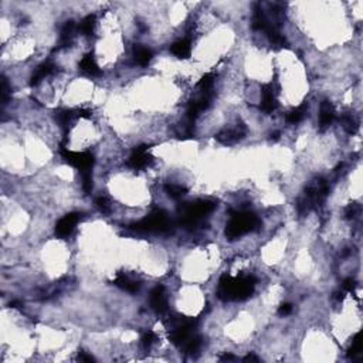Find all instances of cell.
<instances>
[{"label": "cell", "mask_w": 363, "mask_h": 363, "mask_svg": "<svg viewBox=\"0 0 363 363\" xmlns=\"http://www.w3.org/2000/svg\"><path fill=\"white\" fill-rule=\"evenodd\" d=\"M78 359L82 362H94V358L91 355H87L85 352H79Z\"/></svg>", "instance_id": "34"}, {"label": "cell", "mask_w": 363, "mask_h": 363, "mask_svg": "<svg viewBox=\"0 0 363 363\" xmlns=\"http://www.w3.org/2000/svg\"><path fill=\"white\" fill-rule=\"evenodd\" d=\"M74 30H75V23L73 20L67 21L63 29H61V34H60V43L59 47L56 50L63 49V47H69L73 41V36H74Z\"/></svg>", "instance_id": "19"}, {"label": "cell", "mask_w": 363, "mask_h": 363, "mask_svg": "<svg viewBox=\"0 0 363 363\" xmlns=\"http://www.w3.org/2000/svg\"><path fill=\"white\" fill-rule=\"evenodd\" d=\"M60 155L61 157L71 165L74 166L81 175L82 179V189L85 193H91L92 190V179H91V169L95 163V159L94 156L89 153V152H74V150H70L69 147L66 146V139L61 142L60 145Z\"/></svg>", "instance_id": "2"}, {"label": "cell", "mask_w": 363, "mask_h": 363, "mask_svg": "<svg viewBox=\"0 0 363 363\" xmlns=\"http://www.w3.org/2000/svg\"><path fill=\"white\" fill-rule=\"evenodd\" d=\"M306 109H308V104L306 102L298 105L296 108H292L287 114V122L288 124H292V125L299 124L305 118V115H306Z\"/></svg>", "instance_id": "21"}, {"label": "cell", "mask_w": 363, "mask_h": 363, "mask_svg": "<svg viewBox=\"0 0 363 363\" xmlns=\"http://www.w3.org/2000/svg\"><path fill=\"white\" fill-rule=\"evenodd\" d=\"M216 205L210 200H196L192 203H183L179 207V224L192 230L202 221V218L213 212Z\"/></svg>", "instance_id": "4"}, {"label": "cell", "mask_w": 363, "mask_h": 363, "mask_svg": "<svg viewBox=\"0 0 363 363\" xmlns=\"http://www.w3.org/2000/svg\"><path fill=\"white\" fill-rule=\"evenodd\" d=\"M334 298L335 299H338V301H342L345 298V292L344 291H336L334 294Z\"/></svg>", "instance_id": "37"}, {"label": "cell", "mask_w": 363, "mask_h": 363, "mask_svg": "<svg viewBox=\"0 0 363 363\" xmlns=\"http://www.w3.org/2000/svg\"><path fill=\"white\" fill-rule=\"evenodd\" d=\"M342 124H344L345 129H346L349 134H355L356 129H358V125H356L355 119L352 118L351 115H345V117H342Z\"/></svg>", "instance_id": "29"}, {"label": "cell", "mask_w": 363, "mask_h": 363, "mask_svg": "<svg viewBox=\"0 0 363 363\" xmlns=\"http://www.w3.org/2000/svg\"><path fill=\"white\" fill-rule=\"evenodd\" d=\"M356 290V281L354 278H346L344 281V291L346 292H354Z\"/></svg>", "instance_id": "31"}, {"label": "cell", "mask_w": 363, "mask_h": 363, "mask_svg": "<svg viewBox=\"0 0 363 363\" xmlns=\"http://www.w3.org/2000/svg\"><path fill=\"white\" fill-rule=\"evenodd\" d=\"M10 306H11V308H19V306H21V302H20V301H11V302H10Z\"/></svg>", "instance_id": "38"}, {"label": "cell", "mask_w": 363, "mask_h": 363, "mask_svg": "<svg viewBox=\"0 0 363 363\" xmlns=\"http://www.w3.org/2000/svg\"><path fill=\"white\" fill-rule=\"evenodd\" d=\"M243 137H244V129L234 128V129H224V131L218 132L216 135V139L223 145H233Z\"/></svg>", "instance_id": "14"}, {"label": "cell", "mask_w": 363, "mask_h": 363, "mask_svg": "<svg viewBox=\"0 0 363 363\" xmlns=\"http://www.w3.org/2000/svg\"><path fill=\"white\" fill-rule=\"evenodd\" d=\"M81 216H82L81 213L74 212V213H69L63 218H60L59 223L56 224V236L60 237V238H67V237L71 236Z\"/></svg>", "instance_id": "10"}, {"label": "cell", "mask_w": 363, "mask_h": 363, "mask_svg": "<svg viewBox=\"0 0 363 363\" xmlns=\"http://www.w3.org/2000/svg\"><path fill=\"white\" fill-rule=\"evenodd\" d=\"M152 57H153L152 51L147 50L146 47H142V46H139V44L134 47V59H135V61H137L139 66L146 67L147 64L150 63Z\"/></svg>", "instance_id": "20"}, {"label": "cell", "mask_w": 363, "mask_h": 363, "mask_svg": "<svg viewBox=\"0 0 363 363\" xmlns=\"http://www.w3.org/2000/svg\"><path fill=\"white\" fill-rule=\"evenodd\" d=\"M56 71V66L50 61H46L43 64H40L37 70L34 71L33 77H31V81H30V85H36L39 84L41 79H44L46 77H49L50 74H53Z\"/></svg>", "instance_id": "17"}, {"label": "cell", "mask_w": 363, "mask_h": 363, "mask_svg": "<svg viewBox=\"0 0 363 363\" xmlns=\"http://www.w3.org/2000/svg\"><path fill=\"white\" fill-rule=\"evenodd\" d=\"M358 212H359V206L358 205H349V206L346 207V210H345V215H346V218H355L356 215H358Z\"/></svg>", "instance_id": "30"}, {"label": "cell", "mask_w": 363, "mask_h": 363, "mask_svg": "<svg viewBox=\"0 0 363 363\" xmlns=\"http://www.w3.org/2000/svg\"><path fill=\"white\" fill-rule=\"evenodd\" d=\"M149 302H150V308H152L156 314L160 315L166 314L169 306H167L166 291H165V287H163V285H157V287H155V288L150 291Z\"/></svg>", "instance_id": "11"}, {"label": "cell", "mask_w": 363, "mask_h": 363, "mask_svg": "<svg viewBox=\"0 0 363 363\" xmlns=\"http://www.w3.org/2000/svg\"><path fill=\"white\" fill-rule=\"evenodd\" d=\"M361 349H362V335L356 334L355 335L354 341H352L351 348L348 349V356L349 358H355L356 355L361 354Z\"/></svg>", "instance_id": "26"}, {"label": "cell", "mask_w": 363, "mask_h": 363, "mask_svg": "<svg viewBox=\"0 0 363 363\" xmlns=\"http://www.w3.org/2000/svg\"><path fill=\"white\" fill-rule=\"evenodd\" d=\"M170 51L179 59H189L192 54V43L189 39L177 40L176 43L172 44Z\"/></svg>", "instance_id": "18"}, {"label": "cell", "mask_w": 363, "mask_h": 363, "mask_svg": "<svg viewBox=\"0 0 363 363\" xmlns=\"http://www.w3.org/2000/svg\"><path fill=\"white\" fill-rule=\"evenodd\" d=\"M78 69L88 77H98L101 75V69L98 67L97 61L94 59L92 53H87L78 64Z\"/></svg>", "instance_id": "13"}, {"label": "cell", "mask_w": 363, "mask_h": 363, "mask_svg": "<svg viewBox=\"0 0 363 363\" xmlns=\"http://www.w3.org/2000/svg\"><path fill=\"white\" fill-rule=\"evenodd\" d=\"M165 192L167 193V196L172 199H180L186 195L187 189L185 186L176 185V183H167L165 185Z\"/></svg>", "instance_id": "25"}, {"label": "cell", "mask_w": 363, "mask_h": 363, "mask_svg": "<svg viewBox=\"0 0 363 363\" xmlns=\"http://www.w3.org/2000/svg\"><path fill=\"white\" fill-rule=\"evenodd\" d=\"M328 195V185L322 179H318L314 185L308 187L305 190L304 197H301L298 200V212L301 215H304L306 212H309L311 209L319 206L325 200V197Z\"/></svg>", "instance_id": "6"}, {"label": "cell", "mask_w": 363, "mask_h": 363, "mask_svg": "<svg viewBox=\"0 0 363 363\" xmlns=\"http://www.w3.org/2000/svg\"><path fill=\"white\" fill-rule=\"evenodd\" d=\"M215 79H216V73H215V71L205 74L202 78L199 79V82H197V88H199V91H200V92H212V91H213Z\"/></svg>", "instance_id": "23"}, {"label": "cell", "mask_w": 363, "mask_h": 363, "mask_svg": "<svg viewBox=\"0 0 363 363\" xmlns=\"http://www.w3.org/2000/svg\"><path fill=\"white\" fill-rule=\"evenodd\" d=\"M95 24H97V17L95 14H88L85 16L84 19L79 21L78 30L81 31V34L84 36H92L94 34V30H95Z\"/></svg>", "instance_id": "22"}, {"label": "cell", "mask_w": 363, "mask_h": 363, "mask_svg": "<svg viewBox=\"0 0 363 363\" xmlns=\"http://www.w3.org/2000/svg\"><path fill=\"white\" fill-rule=\"evenodd\" d=\"M291 312H292V305L288 304V302H285V304H283L278 308V315L280 316H287V315H290Z\"/></svg>", "instance_id": "32"}, {"label": "cell", "mask_w": 363, "mask_h": 363, "mask_svg": "<svg viewBox=\"0 0 363 363\" xmlns=\"http://www.w3.org/2000/svg\"><path fill=\"white\" fill-rule=\"evenodd\" d=\"M220 361H221V362H228V361H236V356H234V355H231V354H226V355H223V356L220 358Z\"/></svg>", "instance_id": "35"}, {"label": "cell", "mask_w": 363, "mask_h": 363, "mask_svg": "<svg viewBox=\"0 0 363 363\" xmlns=\"http://www.w3.org/2000/svg\"><path fill=\"white\" fill-rule=\"evenodd\" d=\"M335 115H336V112H335V107L332 105V102L328 99L322 101L321 109H319V128H321V131L326 129L334 122Z\"/></svg>", "instance_id": "12"}, {"label": "cell", "mask_w": 363, "mask_h": 363, "mask_svg": "<svg viewBox=\"0 0 363 363\" xmlns=\"http://www.w3.org/2000/svg\"><path fill=\"white\" fill-rule=\"evenodd\" d=\"M165 325L169 331L170 342L180 348L189 338H192L195 335L197 319L186 318L182 315H169L165 319Z\"/></svg>", "instance_id": "3"}, {"label": "cell", "mask_w": 363, "mask_h": 363, "mask_svg": "<svg viewBox=\"0 0 363 363\" xmlns=\"http://www.w3.org/2000/svg\"><path fill=\"white\" fill-rule=\"evenodd\" d=\"M147 150H149V145H139V146L134 147L131 156L128 157L127 166L134 170H141V169H145L149 165H152L153 156Z\"/></svg>", "instance_id": "9"}, {"label": "cell", "mask_w": 363, "mask_h": 363, "mask_svg": "<svg viewBox=\"0 0 363 363\" xmlns=\"http://www.w3.org/2000/svg\"><path fill=\"white\" fill-rule=\"evenodd\" d=\"M74 118H75V111H73V109H57L56 111V119L59 122L60 128L63 129L66 138L69 135L70 125Z\"/></svg>", "instance_id": "16"}, {"label": "cell", "mask_w": 363, "mask_h": 363, "mask_svg": "<svg viewBox=\"0 0 363 363\" xmlns=\"http://www.w3.org/2000/svg\"><path fill=\"white\" fill-rule=\"evenodd\" d=\"M91 115H92V111H89V109H77L75 111V117H78V118H91Z\"/></svg>", "instance_id": "33"}, {"label": "cell", "mask_w": 363, "mask_h": 363, "mask_svg": "<svg viewBox=\"0 0 363 363\" xmlns=\"http://www.w3.org/2000/svg\"><path fill=\"white\" fill-rule=\"evenodd\" d=\"M156 341L157 336L153 331H146L145 334L142 335V338H141V344H142V346H144L145 349H149L152 345L156 342Z\"/></svg>", "instance_id": "27"}, {"label": "cell", "mask_w": 363, "mask_h": 363, "mask_svg": "<svg viewBox=\"0 0 363 363\" xmlns=\"http://www.w3.org/2000/svg\"><path fill=\"white\" fill-rule=\"evenodd\" d=\"M280 92V85L273 81L268 84H263L261 85V104H260V109L265 112V114H273L275 109L278 108V95Z\"/></svg>", "instance_id": "8"}, {"label": "cell", "mask_w": 363, "mask_h": 363, "mask_svg": "<svg viewBox=\"0 0 363 363\" xmlns=\"http://www.w3.org/2000/svg\"><path fill=\"white\" fill-rule=\"evenodd\" d=\"M95 205L98 207V210L101 213H109L111 212V206H109V202L108 199L105 196H99L97 197V200H95Z\"/></svg>", "instance_id": "28"}, {"label": "cell", "mask_w": 363, "mask_h": 363, "mask_svg": "<svg viewBox=\"0 0 363 363\" xmlns=\"http://www.w3.org/2000/svg\"><path fill=\"white\" fill-rule=\"evenodd\" d=\"M280 138V134L278 132H274V134H271V139H278Z\"/></svg>", "instance_id": "39"}, {"label": "cell", "mask_w": 363, "mask_h": 363, "mask_svg": "<svg viewBox=\"0 0 363 363\" xmlns=\"http://www.w3.org/2000/svg\"><path fill=\"white\" fill-rule=\"evenodd\" d=\"M169 218L163 210H155L145 218L139 220L137 223H132L129 228L135 231H142V233H157V231H165L169 228Z\"/></svg>", "instance_id": "7"}, {"label": "cell", "mask_w": 363, "mask_h": 363, "mask_svg": "<svg viewBox=\"0 0 363 363\" xmlns=\"http://www.w3.org/2000/svg\"><path fill=\"white\" fill-rule=\"evenodd\" d=\"M200 346H202V338L199 335H193L192 338H189L186 342L180 346V349L183 351V354L192 355L197 352Z\"/></svg>", "instance_id": "24"}, {"label": "cell", "mask_w": 363, "mask_h": 363, "mask_svg": "<svg viewBox=\"0 0 363 363\" xmlns=\"http://www.w3.org/2000/svg\"><path fill=\"white\" fill-rule=\"evenodd\" d=\"M112 284L115 285V287H118L121 288L122 291H127V292H131V294H135L139 291V287L141 284L135 281V280H132L131 277H128L127 274H118L115 278H114V281H112Z\"/></svg>", "instance_id": "15"}, {"label": "cell", "mask_w": 363, "mask_h": 363, "mask_svg": "<svg viewBox=\"0 0 363 363\" xmlns=\"http://www.w3.org/2000/svg\"><path fill=\"white\" fill-rule=\"evenodd\" d=\"M243 361H244V362H260V359H258V358H257V356H255V355H253V354L247 355V356H245Z\"/></svg>", "instance_id": "36"}, {"label": "cell", "mask_w": 363, "mask_h": 363, "mask_svg": "<svg viewBox=\"0 0 363 363\" xmlns=\"http://www.w3.org/2000/svg\"><path fill=\"white\" fill-rule=\"evenodd\" d=\"M255 280L253 275H221L218 281L217 295L221 301H244L254 292Z\"/></svg>", "instance_id": "1"}, {"label": "cell", "mask_w": 363, "mask_h": 363, "mask_svg": "<svg viewBox=\"0 0 363 363\" xmlns=\"http://www.w3.org/2000/svg\"><path fill=\"white\" fill-rule=\"evenodd\" d=\"M260 226V218L251 212H231L230 220L226 226V237L228 240H237Z\"/></svg>", "instance_id": "5"}]
</instances>
